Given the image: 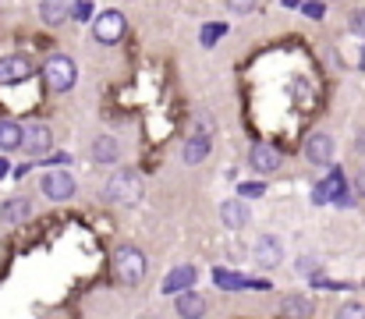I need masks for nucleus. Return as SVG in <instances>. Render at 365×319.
Segmentation results:
<instances>
[{
  "mask_svg": "<svg viewBox=\"0 0 365 319\" xmlns=\"http://www.w3.org/2000/svg\"><path fill=\"white\" fill-rule=\"evenodd\" d=\"M107 203L114 206H135L142 199V178L135 171H118L110 181H107Z\"/></svg>",
  "mask_w": 365,
  "mask_h": 319,
  "instance_id": "obj_1",
  "label": "nucleus"
},
{
  "mask_svg": "<svg viewBox=\"0 0 365 319\" xmlns=\"http://www.w3.org/2000/svg\"><path fill=\"white\" fill-rule=\"evenodd\" d=\"M43 79H46V86H50L53 93H68V89L75 86V79H78V68H75V61H71L68 54H53V57L43 64Z\"/></svg>",
  "mask_w": 365,
  "mask_h": 319,
  "instance_id": "obj_2",
  "label": "nucleus"
},
{
  "mask_svg": "<svg viewBox=\"0 0 365 319\" xmlns=\"http://www.w3.org/2000/svg\"><path fill=\"white\" fill-rule=\"evenodd\" d=\"M114 277H118L121 284H128V288L145 277V255H142L135 245L118 248V255H114Z\"/></svg>",
  "mask_w": 365,
  "mask_h": 319,
  "instance_id": "obj_3",
  "label": "nucleus"
},
{
  "mask_svg": "<svg viewBox=\"0 0 365 319\" xmlns=\"http://www.w3.org/2000/svg\"><path fill=\"white\" fill-rule=\"evenodd\" d=\"M39 188H43V196H46L50 203H68V199H75V178H71L68 171H50V174H43Z\"/></svg>",
  "mask_w": 365,
  "mask_h": 319,
  "instance_id": "obj_4",
  "label": "nucleus"
},
{
  "mask_svg": "<svg viewBox=\"0 0 365 319\" xmlns=\"http://www.w3.org/2000/svg\"><path fill=\"white\" fill-rule=\"evenodd\" d=\"M344 188H348L344 174H341V171H330V174L312 188V203H319V206H323V203H341V206H344V203H351Z\"/></svg>",
  "mask_w": 365,
  "mask_h": 319,
  "instance_id": "obj_5",
  "label": "nucleus"
},
{
  "mask_svg": "<svg viewBox=\"0 0 365 319\" xmlns=\"http://www.w3.org/2000/svg\"><path fill=\"white\" fill-rule=\"evenodd\" d=\"M25 79H32V61L29 57H21V54L0 57V86H18Z\"/></svg>",
  "mask_w": 365,
  "mask_h": 319,
  "instance_id": "obj_6",
  "label": "nucleus"
},
{
  "mask_svg": "<svg viewBox=\"0 0 365 319\" xmlns=\"http://www.w3.org/2000/svg\"><path fill=\"white\" fill-rule=\"evenodd\" d=\"M93 36L100 43H118L124 36V14L121 11H103L100 18H93Z\"/></svg>",
  "mask_w": 365,
  "mask_h": 319,
  "instance_id": "obj_7",
  "label": "nucleus"
},
{
  "mask_svg": "<svg viewBox=\"0 0 365 319\" xmlns=\"http://www.w3.org/2000/svg\"><path fill=\"white\" fill-rule=\"evenodd\" d=\"M213 284L224 288V291H245V288H252V291H269V280H248V277L235 273V270H224V266L213 270Z\"/></svg>",
  "mask_w": 365,
  "mask_h": 319,
  "instance_id": "obj_8",
  "label": "nucleus"
},
{
  "mask_svg": "<svg viewBox=\"0 0 365 319\" xmlns=\"http://www.w3.org/2000/svg\"><path fill=\"white\" fill-rule=\"evenodd\" d=\"M21 146H25L32 156H43V153L53 146V128H50V124H43V121L25 124V138H21Z\"/></svg>",
  "mask_w": 365,
  "mask_h": 319,
  "instance_id": "obj_9",
  "label": "nucleus"
},
{
  "mask_svg": "<svg viewBox=\"0 0 365 319\" xmlns=\"http://www.w3.org/2000/svg\"><path fill=\"white\" fill-rule=\"evenodd\" d=\"M255 263L262 266V270H273V266H280V259H284V245H280V238L277 234H262L259 241H255Z\"/></svg>",
  "mask_w": 365,
  "mask_h": 319,
  "instance_id": "obj_10",
  "label": "nucleus"
},
{
  "mask_svg": "<svg viewBox=\"0 0 365 319\" xmlns=\"http://www.w3.org/2000/svg\"><path fill=\"white\" fill-rule=\"evenodd\" d=\"M248 163H252L259 174H273V171H280L284 156H280V149H273V146H266V142H255V146H252Z\"/></svg>",
  "mask_w": 365,
  "mask_h": 319,
  "instance_id": "obj_11",
  "label": "nucleus"
},
{
  "mask_svg": "<svg viewBox=\"0 0 365 319\" xmlns=\"http://www.w3.org/2000/svg\"><path fill=\"white\" fill-rule=\"evenodd\" d=\"M305 160H309V163L327 167V163L334 160V138H330V135H323V131L309 135V142H305Z\"/></svg>",
  "mask_w": 365,
  "mask_h": 319,
  "instance_id": "obj_12",
  "label": "nucleus"
},
{
  "mask_svg": "<svg viewBox=\"0 0 365 319\" xmlns=\"http://www.w3.org/2000/svg\"><path fill=\"white\" fill-rule=\"evenodd\" d=\"M195 280H199V270H195V266H174V270L163 277V295H181V291H188Z\"/></svg>",
  "mask_w": 365,
  "mask_h": 319,
  "instance_id": "obj_13",
  "label": "nucleus"
},
{
  "mask_svg": "<svg viewBox=\"0 0 365 319\" xmlns=\"http://www.w3.org/2000/svg\"><path fill=\"white\" fill-rule=\"evenodd\" d=\"M213 135H206V131H195L188 142H185V153H181V160L188 163V167H195V163H202L206 156H210V149H213V142H210Z\"/></svg>",
  "mask_w": 365,
  "mask_h": 319,
  "instance_id": "obj_14",
  "label": "nucleus"
},
{
  "mask_svg": "<svg viewBox=\"0 0 365 319\" xmlns=\"http://www.w3.org/2000/svg\"><path fill=\"white\" fill-rule=\"evenodd\" d=\"M71 7H75V0H43L39 4V18L46 25H61V21L71 18Z\"/></svg>",
  "mask_w": 365,
  "mask_h": 319,
  "instance_id": "obj_15",
  "label": "nucleus"
},
{
  "mask_svg": "<svg viewBox=\"0 0 365 319\" xmlns=\"http://www.w3.org/2000/svg\"><path fill=\"white\" fill-rule=\"evenodd\" d=\"M93 160H96V163H118V160H121V146H118V138L100 135V138L93 142Z\"/></svg>",
  "mask_w": 365,
  "mask_h": 319,
  "instance_id": "obj_16",
  "label": "nucleus"
},
{
  "mask_svg": "<svg viewBox=\"0 0 365 319\" xmlns=\"http://www.w3.org/2000/svg\"><path fill=\"white\" fill-rule=\"evenodd\" d=\"M174 309H178V316H206V298L202 295H195V291H181L178 295V302H174Z\"/></svg>",
  "mask_w": 365,
  "mask_h": 319,
  "instance_id": "obj_17",
  "label": "nucleus"
},
{
  "mask_svg": "<svg viewBox=\"0 0 365 319\" xmlns=\"http://www.w3.org/2000/svg\"><path fill=\"white\" fill-rule=\"evenodd\" d=\"M29 216H32V203L29 199H7L0 206V220L4 223H25Z\"/></svg>",
  "mask_w": 365,
  "mask_h": 319,
  "instance_id": "obj_18",
  "label": "nucleus"
},
{
  "mask_svg": "<svg viewBox=\"0 0 365 319\" xmlns=\"http://www.w3.org/2000/svg\"><path fill=\"white\" fill-rule=\"evenodd\" d=\"M21 138H25V128L18 124V121H0V149L4 153H11V149H18L21 146Z\"/></svg>",
  "mask_w": 365,
  "mask_h": 319,
  "instance_id": "obj_19",
  "label": "nucleus"
},
{
  "mask_svg": "<svg viewBox=\"0 0 365 319\" xmlns=\"http://www.w3.org/2000/svg\"><path fill=\"white\" fill-rule=\"evenodd\" d=\"M227 29H231L227 21H210V25H202V32H199V43L210 50V46H217V43L227 36Z\"/></svg>",
  "mask_w": 365,
  "mask_h": 319,
  "instance_id": "obj_20",
  "label": "nucleus"
},
{
  "mask_svg": "<svg viewBox=\"0 0 365 319\" xmlns=\"http://www.w3.org/2000/svg\"><path fill=\"white\" fill-rule=\"evenodd\" d=\"M220 216H224V223L235 227V231L248 223V210H245L242 203H224V206H220Z\"/></svg>",
  "mask_w": 365,
  "mask_h": 319,
  "instance_id": "obj_21",
  "label": "nucleus"
},
{
  "mask_svg": "<svg viewBox=\"0 0 365 319\" xmlns=\"http://www.w3.org/2000/svg\"><path fill=\"white\" fill-rule=\"evenodd\" d=\"M312 313H316V305L309 298H302V295H291L284 302V316H312Z\"/></svg>",
  "mask_w": 365,
  "mask_h": 319,
  "instance_id": "obj_22",
  "label": "nucleus"
},
{
  "mask_svg": "<svg viewBox=\"0 0 365 319\" xmlns=\"http://www.w3.org/2000/svg\"><path fill=\"white\" fill-rule=\"evenodd\" d=\"M238 196H242V199H262V196H266V185H262V181H242V185H238Z\"/></svg>",
  "mask_w": 365,
  "mask_h": 319,
  "instance_id": "obj_23",
  "label": "nucleus"
},
{
  "mask_svg": "<svg viewBox=\"0 0 365 319\" xmlns=\"http://www.w3.org/2000/svg\"><path fill=\"white\" fill-rule=\"evenodd\" d=\"M302 14L312 18V21H319V18L327 14V4H323V0H302Z\"/></svg>",
  "mask_w": 365,
  "mask_h": 319,
  "instance_id": "obj_24",
  "label": "nucleus"
},
{
  "mask_svg": "<svg viewBox=\"0 0 365 319\" xmlns=\"http://www.w3.org/2000/svg\"><path fill=\"white\" fill-rule=\"evenodd\" d=\"M96 11H93V0H75V7H71V18L75 21H89Z\"/></svg>",
  "mask_w": 365,
  "mask_h": 319,
  "instance_id": "obj_25",
  "label": "nucleus"
},
{
  "mask_svg": "<svg viewBox=\"0 0 365 319\" xmlns=\"http://www.w3.org/2000/svg\"><path fill=\"white\" fill-rule=\"evenodd\" d=\"M348 25H351V32H359V36H365V7H362V11H355V14H351V21H348Z\"/></svg>",
  "mask_w": 365,
  "mask_h": 319,
  "instance_id": "obj_26",
  "label": "nucleus"
},
{
  "mask_svg": "<svg viewBox=\"0 0 365 319\" xmlns=\"http://www.w3.org/2000/svg\"><path fill=\"white\" fill-rule=\"evenodd\" d=\"M39 163H50V167H68V163H71V156H68V153H53L50 160H39Z\"/></svg>",
  "mask_w": 365,
  "mask_h": 319,
  "instance_id": "obj_27",
  "label": "nucleus"
},
{
  "mask_svg": "<svg viewBox=\"0 0 365 319\" xmlns=\"http://www.w3.org/2000/svg\"><path fill=\"white\" fill-rule=\"evenodd\" d=\"M227 7H231V11H238V14H245V11H252V7H255V0H227Z\"/></svg>",
  "mask_w": 365,
  "mask_h": 319,
  "instance_id": "obj_28",
  "label": "nucleus"
},
{
  "mask_svg": "<svg viewBox=\"0 0 365 319\" xmlns=\"http://www.w3.org/2000/svg\"><path fill=\"white\" fill-rule=\"evenodd\" d=\"M341 316H365V305H344Z\"/></svg>",
  "mask_w": 365,
  "mask_h": 319,
  "instance_id": "obj_29",
  "label": "nucleus"
},
{
  "mask_svg": "<svg viewBox=\"0 0 365 319\" xmlns=\"http://www.w3.org/2000/svg\"><path fill=\"white\" fill-rule=\"evenodd\" d=\"M7 174H11V163H7V160L0 156V178H7Z\"/></svg>",
  "mask_w": 365,
  "mask_h": 319,
  "instance_id": "obj_30",
  "label": "nucleus"
},
{
  "mask_svg": "<svg viewBox=\"0 0 365 319\" xmlns=\"http://www.w3.org/2000/svg\"><path fill=\"white\" fill-rule=\"evenodd\" d=\"M284 7H302V0H280Z\"/></svg>",
  "mask_w": 365,
  "mask_h": 319,
  "instance_id": "obj_31",
  "label": "nucleus"
},
{
  "mask_svg": "<svg viewBox=\"0 0 365 319\" xmlns=\"http://www.w3.org/2000/svg\"><path fill=\"white\" fill-rule=\"evenodd\" d=\"M359 68L365 71V46H362V57H359Z\"/></svg>",
  "mask_w": 365,
  "mask_h": 319,
  "instance_id": "obj_32",
  "label": "nucleus"
}]
</instances>
